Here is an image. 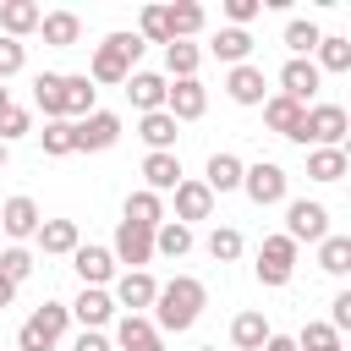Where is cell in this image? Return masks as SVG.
Wrapping results in <instances>:
<instances>
[{
    "label": "cell",
    "instance_id": "29",
    "mask_svg": "<svg viewBox=\"0 0 351 351\" xmlns=\"http://www.w3.org/2000/svg\"><path fill=\"white\" fill-rule=\"evenodd\" d=\"M269 335H274V329H269L263 313H236V318H230V346H236V351H263Z\"/></svg>",
    "mask_w": 351,
    "mask_h": 351
},
{
    "label": "cell",
    "instance_id": "7",
    "mask_svg": "<svg viewBox=\"0 0 351 351\" xmlns=\"http://www.w3.org/2000/svg\"><path fill=\"white\" fill-rule=\"evenodd\" d=\"M38 225H44V214H38V203H33L27 192H16V197H5V203H0V236H5L11 247L33 241V236H38Z\"/></svg>",
    "mask_w": 351,
    "mask_h": 351
},
{
    "label": "cell",
    "instance_id": "43",
    "mask_svg": "<svg viewBox=\"0 0 351 351\" xmlns=\"http://www.w3.org/2000/svg\"><path fill=\"white\" fill-rule=\"evenodd\" d=\"M0 274H5L11 285H22V280L33 274V252H27V247H0Z\"/></svg>",
    "mask_w": 351,
    "mask_h": 351
},
{
    "label": "cell",
    "instance_id": "28",
    "mask_svg": "<svg viewBox=\"0 0 351 351\" xmlns=\"http://www.w3.org/2000/svg\"><path fill=\"white\" fill-rule=\"evenodd\" d=\"M203 186H208L214 197H219V192H236V186H241V159H236V154H208Z\"/></svg>",
    "mask_w": 351,
    "mask_h": 351
},
{
    "label": "cell",
    "instance_id": "24",
    "mask_svg": "<svg viewBox=\"0 0 351 351\" xmlns=\"http://www.w3.org/2000/svg\"><path fill=\"white\" fill-rule=\"evenodd\" d=\"M121 219H126V225H143V230H159L170 214H165V197H159V192H143V186H137V192L126 197Z\"/></svg>",
    "mask_w": 351,
    "mask_h": 351
},
{
    "label": "cell",
    "instance_id": "21",
    "mask_svg": "<svg viewBox=\"0 0 351 351\" xmlns=\"http://www.w3.org/2000/svg\"><path fill=\"white\" fill-rule=\"evenodd\" d=\"M60 93H66V121H82L99 110V88L82 71H60Z\"/></svg>",
    "mask_w": 351,
    "mask_h": 351
},
{
    "label": "cell",
    "instance_id": "39",
    "mask_svg": "<svg viewBox=\"0 0 351 351\" xmlns=\"http://www.w3.org/2000/svg\"><path fill=\"white\" fill-rule=\"evenodd\" d=\"M38 143H44L49 159H66V154H77V126H71V121H44Z\"/></svg>",
    "mask_w": 351,
    "mask_h": 351
},
{
    "label": "cell",
    "instance_id": "9",
    "mask_svg": "<svg viewBox=\"0 0 351 351\" xmlns=\"http://www.w3.org/2000/svg\"><path fill=\"white\" fill-rule=\"evenodd\" d=\"M71 126H77V154H104V148L121 143V115L115 110H93V115H82Z\"/></svg>",
    "mask_w": 351,
    "mask_h": 351
},
{
    "label": "cell",
    "instance_id": "26",
    "mask_svg": "<svg viewBox=\"0 0 351 351\" xmlns=\"http://www.w3.org/2000/svg\"><path fill=\"white\" fill-rule=\"evenodd\" d=\"M165 22H170V44H176V38H186V44H192V38L203 33L208 11H203L197 0H181V5H165Z\"/></svg>",
    "mask_w": 351,
    "mask_h": 351
},
{
    "label": "cell",
    "instance_id": "35",
    "mask_svg": "<svg viewBox=\"0 0 351 351\" xmlns=\"http://www.w3.org/2000/svg\"><path fill=\"white\" fill-rule=\"evenodd\" d=\"M318 38H324V27H318V22H307V16L285 22V49H291V60H313Z\"/></svg>",
    "mask_w": 351,
    "mask_h": 351
},
{
    "label": "cell",
    "instance_id": "53",
    "mask_svg": "<svg viewBox=\"0 0 351 351\" xmlns=\"http://www.w3.org/2000/svg\"><path fill=\"white\" fill-rule=\"evenodd\" d=\"M197 351H219V346H197Z\"/></svg>",
    "mask_w": 351,
    "mask_h": 351
},
{
    "label": "cell",
    "instance_id": "15",
    "mask_svg": "<svg viewBox=\"0 0 351 351\" xmlns=\"http://www.w3.org/2000/svg\"><path fill=\"white\" fill-rule=\"evenodd\" d=\"M225 93H230V104H263V99H269L263 66H252V60L230 66V71H225Z\"/></svg>",
    "mask_w": 351,
    "mask_h": 351
},
{
    "label": "cell",
    "instance_id": "8",
    "mask_svg": "<svg viewBox=\"0 0 351 351\" xmlns=\"http://www.w3.org/2000/svg\"><path fill=\"white\" fill-rule=\"evenodd\" d=\"M252 269H258L263 285H291V274H296V241L291 236H263Z\"/></svg>",
    "mask_w": 351,
    "mask_h": 351
},
{
    "label": "cell",
    "instance_id": "54",
    "mask_svg": "<svg viewBox=\"0 0 351 351\" xmlns=\"http://www.w3.org/2000/svg\"><path fill=\"white\" fill-rule=\"evenodd\" d=\"M0 203H5V197H0Z\"/></svg>",
    "mask_w": 351,
    "mask_h": 351
},
{
    "label": "cell",
    "instance_id": "27",
    "mask_svg": "<svg viewBox=\"0 0 351 351\" xmlns=\"http://www.w3.org/2000/svg\"><path fill=\"white\" fill-rule=\"evenodd\" d=\"M263 121H269V132H280V137L296 143V132H302V104H291L285 93H269V99H263Z\"/></svg>",
    "mask_w": 351,
    "mask_h": 351
},
{
    "label": "cell",
    "instance_id": "38",
    "mask_svg": "<svg viewBox=\"0 0 351 351\" xmlns=\"http://www.w3.org/2000/svg\"><path fill=\"white\" fill-rule=\"evenodd\" d=\"M318 269L335 274V280L351 274V236H335V230H329V236L318 241Z\"/></svg>",
    "mask_w": 351,
    "mask_h": 351
},
{
    "label": "cell",
    "instance_id": "50",
    "mask_svg": "<svg viewBox=\"0 0 351 351\" xmlns=\"http://www.w3.org/2000/svg\"><path fill=\"white\" fill-rule=\"evenodd\" d=\"M11 302H16V285H11L5 274H0V307H11Z\"/></svg>",
    "mask_w": 351,
    "mask_h": 351
},
{
    "label": "cell",
    "instance_id": "10",
    "mask_svg": "<svg viewBox=\"0 0 351 351\" xmlns=\"http://www.w3.org/2000/svg\"><path fill=\"white\" fill-rule=\"evenodd\" d=\"M110 258L126 263V269H148V263H154V230L121 219V225H115V241H110Z\"/></svg>",
    "mask_w": 351,
    "mask_h": 351
},
{
    "label": "cell",
    "instance_id": "42",
    "mask_svg": "<svg viewBox=\"0 0 351 351\" xmlns=\"http://www.w3.org/2000/svg\"><path fill=\"white\" fill-rule=\"evenodd\" d=\"M137 38H143V44H170L165 5H143V16H137Z\"/></svg>",
    "mask_w": 351,
    "mask_h": 351
},
{
    "label": "cell",
    "instance_id": "47",
    "mask_svg": "<svg viewBox=\"0 0 351 351\" xmlns=\"http://www.w3.org/2000/svg\"><path fill=\"white\" fill-rule=\"evenodd\" d=\"M324 324H329L335 335H346V329H351V291H340V296L329 302V318H324Z\"/></svg>",
    "mask_w": 351,
    "mask_h": 351
},
{
    "label": "cell",
    "instance_id": "52",
    "mask_svg": "<svg viewBox=\"0 0 351 351\" xmlns=\"http://www.w3.org/2000/svg\"><path fill=\"white\" fill-rule=\"evenodd\" d=\"M5 159H11V148H5V143H0V170H5Z\"/></svg>",
    "mask_w": 351,
    "mask_h": 351
},
{
    "label": "cell",
    "instance_id": "37",
    "mask_svg": "<svg viewBox=\"0 0 351 351\" xmlns=\"http://www.w3.org/2000/svg\"><path fill=\"white\" fill-rule=\"evenodd\" d=\"M186 252H192V225L165 219V225L154 230V258H186Z\"/></svg>",
    "mask_w": 351,
    "mask_h": 351
},
{
    "label": "cell",
    "instance_id": "17",
    "mask_svg": "<svg viewBox=\"0 0 351 351\" xmlns=\"http://www.w3.org/2000/svg\"><path fill=\"white\" fill-rule=\"evenodd\" d=\"M71 269H77L82 285H99V291L115 285V258H110V247H93V241L77 247V252H71Z\"/></svg>",
    "mask_w": 351,
    "mask_h": 351
},
{
    "label": "cell",
    "instance_id": "36",
    "mask_svg": "<svg viewBox=\"0 0 351 351\" xmlns=\"http://www.w3.org/2000/svg\"><path fill=\"white\" fill-rule=\"evenodd\" d=\"M313 55H318V60H313L318 77H324V71H351V38H340V33H324Z\"/></svg>",
    "mask_w": 351,
    "mask_h": 351
},
{
    "label": "cell",
    "instance_id": "19",
    "mask_svg": "<svg viewBox=\"0 0 351 351\" xmlns=\"http://www.w3.org/2000/svg\"><path fill=\"white\" fill-rule=\"evenodd\" d=\"M33 241H38L44 258H71V252L82 247V230H77V219H44Z\"/></svg>",
    "mask_w": 351,
    "mask_h": 351
},
{
    "label": "cell",
    "instance_id": "5",
    "mask_svg": "<svg viewBox=\"0 0 351 351\" xmlns=\"http://www.w3.org/2000/svg\"><path fill=\"white\" fill-rule=\"evenodd\" d=\"M241 192H247L258 208H274V203H285L291 176H285L274 159H258V165H241Z\"/></svg>",
    "mask_w": 351,
    "mask_h": 351
},
{
    "label": "cell",
    "instance_id": "23",
    "mask_svg": "<svg viewBox=\"0 0 351 351\" xmlns=\"http://www.w3.org/2000/svg\"><path fill=\"white\" fill-rule=\"evenodd\" d=\"M176 186H181V159H176V154H148V159H143V192H159V197H165V192H176Z\"/></svg>",
    "mask_w": 351,
    "mask_h": 351
},
{
    "label": "cell",
    "instance_id": "40",
    "mask_svg": "<svg viewBox=\"0 0 351 351\" xmlns=\"http://www.w3.org/2000/svg\"><path fill=\"white\" fill-rule=\"evenodd\" d=\"M291 340H296V351H346V335H335L324 318L302 324V335H291Z\"/></svg>",
    "mask_w": 351,
    "mask_h": 351
},
{
    "label": "cell",
    "instance_id": "2",
    "mask_svg": "<svg viewBox=\"0 0 351 351\" xmlns=\"http://www.w3.org/2000/svg\"><path fill=\"white\" fill-rule=\"evenodd\" d=\"M143 49H148V44H143L137 33H110V38L93 49V60H88V71H82V77H88L93 88H121V82L137 71Z\"/></svg>",
    "mask_w": 351,
    "mask_h": 351
},
{
    "label": "cell",
    "instance_id": "16",
    "mask_svg": "<svg viewBox=\"0 0 351 351\" xmlns=\"http://www.w3.org/2000/svg\"><path fill=\"white\" fill-rule=\"evenodd\" d=\"M121 88H126V99H132V110H137V115H154V110H165V93H170V82H165L159 71H132Z\"/></svg>",
    "mask_w": 351,
    "mask_h": 351
},
{
    "label": "cell",
    "instance_id": "18",
    "mask_svg": "<svg viewBox=\"0 0 351 351\" xmlns=\"http://www.w3.org/2000/svg\"><path fill=\"white\" fill-rule=\"evenodd\" d=\"M208 214H214V192H208L203 181L181 176V186H176V225H197V219H208Z\"/></svg>",
    "mask_w": 351,
    "mask_h": 351
},
{
    "label": "cell",
    "instance_id": "12",
    "mask_svg": "<svg viewBox=\"0 0 351 351\" xmlns=\"http://www.w3.org/2000/svg\"><path fill=\"white\" fill-rule=\"evenodd\" d=\"M208 110V88L197 82V77H181V82H170V93H165V115L181 126V121H197Z\"/></svg>",
    "mask_w": 351,
    "mask_h": 351
},
{
    "label": "cell",
    "instance_id": "48",
    "mask_svg": "<svg viewBox=\"0 0 351 351\" xmlns=\"http://www.w3.org/2000/svg\"><path fill=\"white\" fill-rule=\"evenodd\" d=\"M71 351H115V346H110V335H104V329H82V335L71 340Z\"/></svg>",
    "mask_w": 351,
    "mask_h": 351
},
{
    "label": "cell",
    "instance_id": "44",
    "mask_svg": "<svg viewBox=\"0 0 351 351\" xmlns=\"http://www.w3.org/2000/svg\"><path fill=\"white\" fill-rule=\"evenodd\" d=\"M27 132H33V115H27L22 104H11V110L0 115V143L11 148V143H16V137H27Z\"/></svg>",
    "mask_w": 351,
    "mask_h": 351
},
{
    "label": "cell",
    "instance_id": "6",
    "mask_svg": "<svg viewBox=\"0 0 351 351\" xmlns=\"http://www.w3.org/2000/svg\"><path fill=\"white\" fill-rule=\"evenodd\" d=\"M280 236H291L296 247L302 241H324L329 236V208L313 203V197H285V230Z\"/></svg>",
    "mask_w": 351,
    "mask_h": 351
},
{
    "label": "cell",
    "instance_id": "1",
    "mask_svg": "<svg viewBox=\"0 0 351 351\" xmlns=\"http://www.w3.org/2000/svg\"><path fill=\"white\" fill-rule=\"evenodd\" d=\"M203 307H208V291H203V280H197V274H176L170 285H159L148 324H154L159 335H186V329L203 318Z\"/></svg>",
    "mask_w": 351,
    "mask_h": 351
},
{
    "label": "cell",
    "instance_id": "31",
    "mask_svg": "<svg viewBox=\"0 0 351 351\" xmlns=\"http://www.w3.org/2000/svg\"><path fill=\"white\" fill-rule=\"evenodd\" d=\"M33 104L44 110V121H66V93H60V71H38V77H33Z\"/></svg>",
    "mask_w": 351,
    "mask_h": 351
},
{
    "label": "cell",
    "instance_id": "13",
    "mask_svg": "<svg viewBox=\"0 0 351 351\" xmlns=\"http://www.w3.org/2000/svg\"><path fill=\"white\" fill-rule=\"evenodd\" d=\"M115 351H165V335L148 324V313H126L121 324H115V340H110Z\"/></svg>",
    "mask_w": 351,
    "mask_h": 351
},
{
    "label": "cell",
    "instance_id": "46",
    "mask_svg": "<svg viewBox=\"0 0 351 351\" xmlns=\"http://www.w3.org/2000/svg\"><path fill=\"white\" fill-rule=\"evenodd\" d=\"M263 11V0H225V27H247Z\"/></svg>",
    "mask_w": 351,
    "mask_h": 351
},
{
    "label": "cell",
    "instance_id": "20",
    "mask_svg": "<svg viewBox=\"0 0 351 351\" xmlns=\"http://www.w3.org/2000/svg\"><path fill=\"white\" fill-rule=\"evenodd\" d=\"M66 313H71L82 329H104V324L115 318V302H110V291H99V285H82V291H77V302H71Z\"/></svg>",
    "mask_w": 351,
    "mask_h": 351
},
{
    "label": "cell",
    "instance_id": "41",
    "mask_svg": "<svg viewBox=\"0 0 351 351\" xmlns=\"http://www.w3.org/2000/svg\"><path fill=\"white\" fill-rule=\"evenodd\" d=\"M241 247H247V241H241L236 225H214V230H208V258H214V263H236Z\"/></svg>",
    "mask_w": 351,
    "mask_h": 351
},
{
    "label": "cell",
    "instance_id": "49",
    "mask_svg": "<svg viewBox=\"0 0 351 351\" xmlns=\"http://www.w3.org/2000/svg\"><path fill=\"white\" fill-rule=\"evenodd\" d=\"M263 351H296V340H291V335H269V340H263Z\"/></svg>",
    "mask_w": 351,
    "mask_h": 351
},
{
    "label": "cell",
    "instance_id": "14",
    "mask_svg": "<svg viewBox=\"0 0 351 351\" xmlns=\"http://www.w3.org/2000/svg\"><path fill=\"white\" fill-rule=\"evenodd\" d=\"M318 82H324V77H318V66H313V60H285V66H280V93H285L291 104H302V110L313 104Z\"/></svg>",
    "mask_w": 351,
    "mask_h": 351
},
{
    "label": "cell",
    "instance_id": "25",
    "mask_svg": "<svg viewBox=\"0 0 351 351\" xmlns=\"http://www.w3.org/2000/svg\"><path fill=\"white\" fill-rule=\"evenodd\" d=\"M38 33H44V44L71 49V44L82 38V16H77V11H44V16H38Z\"/></svg>",
    "mask_w": 351,
    "mask_h": 351
},
{
    "label": "cell",
    "instance_id": "51",
    "mask_svg": "<svg viewBox=\"0 0 351 351\" xmlns=\"http://www.w3.org/2000/svg\"><path fill=\"white\" fill-rule=\"evenodd\" d=\"M5 110H11V88L0 82V115H5Z\"/></svg>",
    "mask_w": 351,
    "mask_h": 351
},
{
    "label": "cell",
    "instance_id": "22",
    "mask_svg": "<svg viewBox=\"0 0 351 351\" xmlns=\"http://www.w3.org/2000/svg\"><path fill=\"white\" fill-rule=\"evenodd\" d=\"M38 16H44V11H38L33 0H0V33L16 38V44H22L27 33H38Z\"/></svg>",
    "mask_w": 351,
    "mask_h": 351
},
{
    "label": "cell",
    "instance_id": "34",
    "mask_svg": "<svg viewBox=\"0 0 351 351\" xmlns=\"http://www.w3.org/2000/svg\"><path fill=\"white\" fill-rule=\"evenodd\" d=\"M346 170H351L346 148H313V154H307V181H324V186H329V181H340Z\"/></svg>",
    "mask_w": 351,
    "mask_h": 351
},
{
    "label": "cell",
    "instance_id": "11",
    "mask_svg": "<svg viewBox=\"0 0 351 351\" xmlns=\"http://www.w3.org/2000/svg\"><path fill=\"white\" fill-rule=\"evenodd\" d=\"M154 296H159V280H154L148 269H126V274H115V291H110L115 307H126V313H148Z\"/></svg>",
    "mask_w": 351,
    "mask_h": 351
},
{
    "label": "cell",
    "instance_id": "3",
    "mask_svg": "<svg viewBox=\"0 0 351 351\" xmlns=\"http://www.w3.org/2000/svg\"><path fill=\"white\" fill-rule=\"evenodd\" d=\"M71 329V313H66V302H44L22 329H16V351H55L60 346V335Z\"/></svg>",
    "mask_w": 351,
    "mask_h": 351
},
{
    "label": "cell",
    "instance_id": "45",
    "mask_svg": "<svg viewBox=\"0 0 351 351\" xmlns=\"http://www.w3.org/2000/svg\"><path fill=\"white\" fill-rule=\"evenodd\" d=\"M22 66H27V49H22L16 38H5V33H0V82H11Z\"/></svg>",
    "mask_w": 351,
    "mask_h": 351
},
{
    "label": "cell",
    "instance_id": "4",
    "mask_svg": "<svg viewBox=\"0 0 351 351\" xmlns=\"http://www.w3.org/2000/svg\"><path fill=\"white\" fill-rule=\"evenodd\" d=\"M346 126H351V121H346L340 104H307L296 143H302V148H307V143H313V148H346Z\"/></svg>",
    "mask_w": 351,
    "mask_h": 351
},
{
    "label": "cell",
    "instance_id": "33",
    "mask_svg": "<svg viewBox=\"0 0 351 351\" xmlns=\"http://www.w3.org/2000/svg\"><path fill=\"white\" fill-rule=\"evenodd\" d=\"M197 66H203V49L197 44H186V38H176V44H165V82H181V77H197Z\"/></svg>",
    "mask_w": 351,
    "mask_h": 351
},
{
    "label": "cell",
    "instance_id": "32",
    "mask_svg": "<svg viewBox=\"0 0 351 351\" xmlns=\"http://www.w3.org/2000/svg\"><path fill=\"white\" fill-rule=\"evenodd\" d=\"M137 137L148 143V154H176V121H170L165 110L143 115V121H137Z\"/></svg>",
    "mask_w": 351,
    "mask_h": 351
},
{
    "label": "cell",
    "instance_id": "30",
    "mask_svg": "<svg viewBox=\"0 0 351 351\" xmlns=\"http://www.w3.org/2000/svg\"><path fill=\"white\" fill-rule=\"evenodd\" d=\"M208 55L225 60V66H241V60L252 55V33H247V27H219L214 44H208Z\"/></svg>",
    "mask_w": 351,
    "mask_h": 351
}]
</instances>
